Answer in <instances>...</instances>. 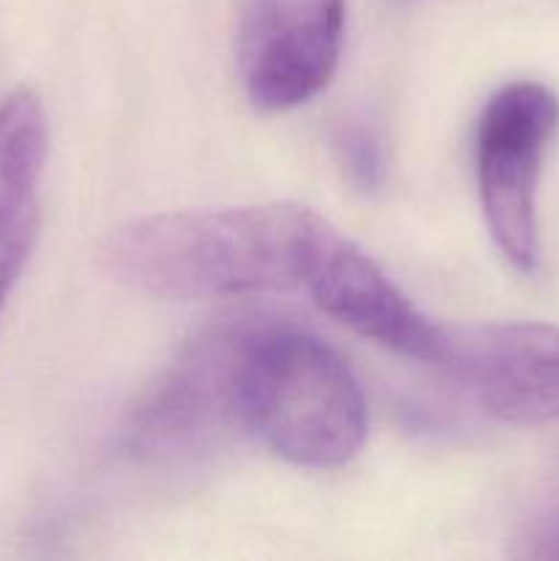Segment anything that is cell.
Wrapping results in <instances>:
<instances>
[{"label": "cell", "mask_w": 559, "mask_h": 561, "mask_svg": "<svg viewBox=\"0 0 559 561\" xmlns=\"http://www.w3.org/2000/svg\"><path fill=\"white\" fill-rule=\"evenodd\" d=\"M327 219L301 203L173 211L104 239L102 266L137 294L173 301L301 288Z\"/></svg>", "instance_id": "1"}, {"label": "cell", "mask_w": 559, "mask_h": 561, "mask_svg": "<svg viewBox=\"0 0 559 561\" xmlns=\"http://www.w3.org/2000/svg\"><path fill=\"white\" fill-rule=\"evenodd\" d=\"M236 416L277 458L338 469L367 438V398L338 348L294 323H252L236 376Z\"/></svg>", "instance_id": "2"}, {"label": "cell", "mask_w": 559, "mask_h": 561, "mask_svg": "<svg viewBox=\"0 0 559 561\" xmlns=\"http://www.w3.org/2000/svg\"><path fill=\"white\" fill-rule=\"evenodd\" d=\"M559 129V96L535 80L499 88L475 131V173L482 217L504 261L521 274L540 263L537 186Z\"/></svg>", "instance_id": "3"}, {"label": "cell", "mask_w": 559, "mask_h": 561, "mask_svg": "<svg viewBox=\"0 0 559 561\" xmlns=\"http://www.w3.org/2000/svg\"><path fill=\"white\" fill-rule=\"evenodd\" d=\"M255 318H233L192 340L126 422V447L140 458H186L212 447L236 416V376Z\"/></svg>", "instance_id": "4"}, {"label": "cell", "mask_w": 559, "mask_h": 561, "mask_svg": "<svg viewBox=\"0 0 559 561\" xmlns=\"http://www.w3.org/2000/svg\"><path fill=\"white\" fill-rule=\"evenodd\" d=\"M345 44V0H250L239 77L252 107L285 113L332 82Z\"/></svg>", "instance_id": "5"}, {"label": "cell", "mask_w": 559, "mask_h": 561, "mask_svg": "<svg viewBox=\"0 0 559 561\" xmlns=\"http://www.w3.org/2000/svg\"><path fill=\"white\" fill-rule=\"evenodd\" d=\"M438 367L491 420L524 427L559 422V327L554 323L447 329V354Z\"/></svg>", "instance_id": "6"}, {"label": "cell", "mask_w": 559, "mask_h": 561, "mask_svg": "<svg viewBox=\"0 0 559 561\" xmlns=\"http://www.w3.org/2000/svg\"><path fill=\"white\" fill-rule=\"evenodd\" d=\"M301 288L360 337L425 365H442L447 329L433 323L365 250L327 222Z\"/></svg>", "instance_id": "7"}, {"label": "cell", "mask_w": 559, "mask_h": 561, "mask_svg": "<svg viewBox=\"0 0 559 561\" xmlns=\"http://www.w3.org/2000/svg\"><path fill=\"white\" fill-rule=\"evenodd\" d=\"M49 153V121L42 96L14 88L0 99V323L5 305L31 261L42 225L44 164Z\"/></svg>", "instance_id": "8"}, {"label": "cell", "mask_w": 559, "mask_h": 561, "mask_svg": "<svg viewBox=\"0 0 559 561\" xmlns=\"http://www.w3.org/2000/svg\"><path fill=\"white\" fill-rule=\"evenodd\" d=\"M334 157L354 190L378 192L387 181V153L378 131L367 121H343L332 135Z\"/></svg>", "instance_id": "9"}, {"label": "cell", "mask_w": 559, "mask_h": 561, "mask_svg": "<svg viewBox=\"0 0 559 561\" xmlns=\"http://www.w3.org/2000/svg\"><path fill=\"white\" fill-rule=\"evenodd\" d=\"M526 542H529V548L524 551L526 557L559 559V502L532 524Z\"/></svg>", "instance_id": "10"}]
</instances>
